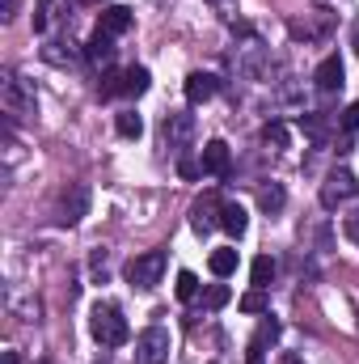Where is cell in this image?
Wrapping results in <instances>:
<instances>
[{"label": "cell", "instance_id": "7c38bea8", "mask_svg": "<svg viewBox=\"0 0 359 364\" xmlns=\"http://www.w3.org/2000/svg\"><path fill=\"white\" fill-rule=\"evenodd\" d=\"M220 93V77H211V73H190L186 77V102L190 106H203V102H211Z\"/></svg>", "mask_w": 359, "mask_h": 364}, {"label": "cell", "instance_id": "4316f807", "mask_svg": "<svg viewBox=\"0 0 359 364\" xmlns=\"http://www.w3.org/2000/svg\"><path fill=\"white\" fill-rule=\"evenodd\" d=\"M174 292H178V301H194V296H199V275L194 272H178Z\"/></svg>", "mask_w": 359, "mask_h": 364}, {"label": "cell", "instance_id": "44dd1931", "mask_svg": "<svg viewBox=\"0 0 359 364\" xmlns=\"http://www.w3.org/2000/svg\"><path fill=\"white\" fill-rule=\"evenodd\" d=\"M43 60H47V64H60V68H64V64H72V60H77V51H72V43L55 38V43H47V47H43Z\"/></svg>", "mask_w": 359, "mask_h": 364}, {"label": "cell", "instance_id": "3957f363", "mask_svg": "<svg viewBox=\"0 0 359 364\" xmlns=\"http://www.w3.org/2000/svg\"><path fill=\"white\" fill-rule=\"evenodd\" d=\"M190 140H194V114H186V110H170V114L161 119V144L182 161L186 149H190Z\"/></svg>", "mask_w": 359, "mask_h": 364}, {"label": "cell", "instance_id": "8d00e7d4", "mask_svg": "<svg viewBox=\"0 0 359 364\" xmlns=\"http://www.w3.org/2000/svg\"><path fill=\"white\" fill-rule=\"evenodd\" d=\"M0 364H21V360H17V352H4V356H0Z\"/></svg>", "mask_w": 359, "mask_h": 364}, {"label": "cell", "instance_id": "f1b7e54d", "mask_svg": "<svg viewBox=\"0 0 359 364\" xmlns=\"http://www.w3.org/2000/svg\"><path fill=\"white\" fill-rule=\"evenodd\" d=\"M89 272H93V279H97V284H106V275H110V250H93Z\"/></svg>", "mask_w": 359, "mask_h": 364}, {"label": "cell", "instance_id": "9c48e42d", "mask_svg": "<svg viewBox=\"0 0 359 364\" xmlns=\"http://www.w3.org/2000/svg\"><path fill=\"white\" fill-rule=\"evenodd\" d=\"M199 166H203V174H211V178H228V170H233L228 144H224V140H207V144L199 149Z\"/></svg>", "mask_w": 359, "mask_h": 364}, {"label": "cell", "instance_id": "7402d4cb", "mask_svg": "<svg viewBox=\"0 0 359 364\" xmlns=\"http://www.w3.org/2000/svg\"><path fill=\"white\" fill-rule=\"evenodd\" d=\"M123 90H127V73L106 68V73H101V85H97V93H101V97H123Z\"/></svg>", "mask_w": 359, "mask_h": 364}, {"label": "cell", "instance_id": "74e56055", "mask_svg": "<svg viewBox=\"0 0 359 364\" xmlns=\"http://www.w3.org/2000/svg\"><path fill=\"white\" fill-rule=\"evenodd\" d=\"M85 4H101V0H85Z\"/></svg>", "mask_w": 359, "mask_h": 364}, {"label": "cell", "instance_id": "ac0fdd59", "mask_svg": "<svg viewBox=\"0 0 359 364\" xmlns=\"http://www.w3.org/2000/svg\"><path fill=\"white\" fill-rule=\"evenodd\" d=\"M148 85H153V73L144 64H131L127 68V90H123V97H140V93H148Z\"/></svg>", "mask_w": 359, "mask_h": 364}, {"label": "cell", "instance_id": "5b68a950", "mask_svg": "<svg viewBox=\"0 0 359 364\" xmlns=\"http://www.w3.org/2000/svg\"><path fill=\"white\" fill-rule=\"evenodd\" d=\"M359 195V178L347 166H334L326 182H321V208H338V203H351Z\"/></svg>", "mask_w": 359, "mask_h": 364}, {"label": "cell", "instance_id": "f546056e", "mask_svg": "<svg viewBox=\"0 0 359 364\" xmlns=\"http://www.w3.org/2000/svg\"><path fill=\"white\" fill-rule=\"evenodd\" d=\"M338 132H343V136H355V132H359V102H351V106L343 110V119H338Z\"/></svg>", "mask_w": 359, "mask_h": 364}, {"label": "cell", "instance_id": "1f68e13d", "mask_svg": "<svg viewBox=\"0 0 359 364\" xmlns=\"http://www.w3.org/2000/svg\"><path fill=\"white\" fill-rule=\"evenodd\" d=\"M178 174H182V178H199V174H203V166H199V161H190V157H182Z\"/></svg>", "mask_w": 359, "mask_h": 364}, {"label": "cell", "instance_id": "ba28073f", "mask_svg": "<svg viewBox=\"0 0 359 364\" xmlns=\"http://www.w3.org/2000/svg\"><path fill=\"white\" fill-rule=\"evenodd\" d=\"M220 212H224L220 195H203V199H194V208H190V229H194L199 237H207L211 229H220Z\"/></svg>", "mask_w": 359, "mask_h": 364}, {"label": "cell", "instance_id": "d6986e66", "mask_svg": "<svg viewBox=\"0 0 359 364\" xmlns=\"http://www.w3.org/2000/svg\"><path fill=\"white\" fill-rule=\"evenodd\" d=\"M283 203H287V195H283V186H279V182H267V186L258 191V208H263L267 216L283 212Z\"/></svg>", "mask_w": 359, "mask_h": 364}, {"label": "cell", "instance_id": "277c9868", "mask_svg": "<svg viewBox=\"0 0 359 364\" xmlns=\"http://www.w3.org/2000/svg\"><path fill=\"white\" fill-rule=\"evenodd\" d=\"M161 275H165V250H144V255H136V259L127 263V284L140 288V292L157 288Z\"/></svg>", "mask_w": 359, "mask_h": 364}, {"label": "cell", "instance_id": "6da1fadb", "mask_svg": "<svg viewBox=\"0 0 359 364\" xmlns=\"http://www.w3.org/2000/svg\"><path fill=\"white\" fill-rule=\"evenodd\" d=\"M89 335L101 343V348H123V343L131 339V326H127V318H123L118 305L97 301V305L89 309Z\"/></svg>", "mask_w": 359, "mask_h": 364}, {"label": "cell", "instance_id": "e575fe53", "mask_svg": "<svg viewBox=\"0 0 359 364\" xmlns=\"http://www.w3.org/2000/svg\"><path fill=\"white\" fill-rule=\"evenodd\" d=\"M275 364H304V356H296V352H283Z\"/></svg>", "mask_w": 359, "mask_h": 364}, {"label": "cell", "instance_id": "603a6c76", "mask_svg": "<svg viewBox=\"0 0 359 364\" xmlns=\"http://www.w3.org/2000/svg\"><path fill=\"white\" fill-rule=\"evenodd\" d=\"M250 279H254V288H270V279H275V259H270V255H258L254 267H250Z\"/></svg>", "mask_w": 359, "mask_h": 364}, {"label": "cell", "instance_id": "836d02e7", "mask_svg": "<svg viewBox=\"0 0 359 364\" xmlns=\"http://www.w3.org/2000/svg\"><path fill=\"white\" fill-rule=\"evenodd\" d=\"M347 237H355V242H359V212L347 220Z\"/></svg>", "mask_w": 359, "mask_h": 364}, {"label": "cell", "instance_id": "9a60e30c", "mask_svg": "<svg viewBox=\"0 0 359 364\" xmlns=\"http://www.w3.org/2000/svg\"><path fill=\"white\" fill-rule=\"evenodd\" d=\"M220 229H224L228 237H245V229H250L245 208H241V203H224V212H220Z\"/></svg>", "mask_w": 359, "mask_h": 364}, {"label": "cell", "instance_id": "8992f818", "mask_svg": "<svg viewBox=\"0 0 359 364\" xmlns=\"http://www.w3.org/2000/svg\"><path fill=\"white\" fill-rule=\"evenodd\" d=\"M85 216H89V186H85V182H68V191L60 195L55 220H60L64 229H72V225H81Z\"/></svg>", "mask_w": 359, "mask_h": 364}, {"label": "cell", "instance_id": "cb8c5ba5", "mask_svg": "<svg viewBox=\"0 0 359 364\" xmlns=\"http://www.w3.org/2000/svg\"><path fill=\"white\" fill-rule=\"evenodd\" d=\"M263 144H270V149H287V144H292L287 123H279V119H275V123H267V127H263Z\"/></svg>", "mask_w": 359, "mask_h": 364}, {"label": "cell", "instance_id": "7a4b0ae2", "mask_svg": "<svg viewBox=\"0 0 359 364\" xmlns=\"http://www.w3.org/2000/svg\"><path fill=\"white\" fill-rule=\"evenodd\" d=\"M0 106H4V119L17 123V119H34L38 102H34V90L17 77V73H0Z\"/></svg>", "mask_w": 359, "mask_h": 364}, {"label": "cell", "instance_id": "2e32d148", "mask_svg": "<svg viewBox=\"0 0 359 364\" xmlns=\"http://www.w3.org/2000/svg\"><path fill=\"white\" fill-rule=\"evenodd\" d=\"M207 267H211V275H216V279H228V275L237 272V250H233V246L211 250V255H207Z\"/></svg>", "mask_w": 359, "mask_h": 364}, {"label": "cell", "instance_id": "d590c367", "mask_svg": "<svg viewBox=\"0 0 359 364\" xmlns=\"http://www.w3.org/2000/svg\"><path fill=\"white\" fill-rule=\"evenodd\" d=\"M13 13H17V0H4V13H0V17H4V21H13Z\"/></svg>", "mask_w": 359, "mask_h": 364}, {"label": "cell", "instance_id": "d6a6232c", "mask_svg": "<svg viewBox=\"0 0 359 364\" xmlns=\"http://www.w3.org/2000/svg\"><path fill=\"white\" fill-rule=\"evenodd\" d=\"M263 360H267V343L250 339V360H245V364H263Z\"/></svg>", "mask_w": 359, "mask_h": 364}, {"label": "cell", "instance_id": "ffe728a7", "mask_svg": "<svg viewBox=\"0 0 359 364\" xmlns=\"http://www.w3.org/2000/svg\"><path fill=\"white\" fill-rule=\"evenodd\" d=\"M114 127H118V136H123V140H140V136H144V119H140L136 110L114 114Z\"/></svg>", "mask_w": 359, "mask_h": 364}, {"label": "cell", "instance_id": "484cf974", "mask_svg": "<svg viewBox=\"0 0 359 364\" xmlns=\"http://www.w3.org/2000/svg\"><path fill=\"white\" fill-rule=\"evenodd\" d=\"M233 301V292H228V284H211L207 292H203V309H224Z\"/></svg>", "mask_w": 359, "mask_h": 364}, {"label": "cell", "instance_id": "52a82bcc", "mask_svg": "<svg viewBox=\"0 0 359 364\" xmlns=\"http://www.w3.org/2000/svg\"><path fill=\"white\" fill-rule=\"evenodd\" d=\"M170 348H174L170 331H165V326H148V331H140V339H136V360L140 364H165L170 360Z\"/></svg>", "mask_w": 359, "mask_h": 364}, {"label": "cell", "instance_id": "83f0119b", "mask_svg": "<svg viewBox=\"0 0 359 364\" xmlns=\"http://www.w3.org/2000/svg\"><path fill=\"white\" fill-rule=\"evenodd\" d=\"M51 17H55V0H38V9H34V30H38V34H47Z\"/></svg>", "mask_w": 359, "mask_h": 364}, {"label": "cell", "instance_id": "4fadbf2b", "mask_svg": "<svg viewBox=\"0 0 359 364\" xmlns=\"http://www.w3.org/2000/svg\"><path fill=\"white\" fill-rule=\"evenodd\" d=\"M136 26V17H131V9L127 4H110V9H101V17H97V30H106V34H127Z\"/></svg>", "mask_w": 359, "mask_h": 364}, {"label": "cell", "instance_id": "f35d334b", "mask_svg": "<svg viewBox=\"0 0 359 364\" xmlns=\"http://www.w3.org/2000/svg\"><path fill=\"white\" fill-rule=\"evenodd\" d=\"M211 4H224V0H211Z\"/></svg>", "mask_w": 359, "mask_h": 364}, {"label": "cell", "instance_id": "4dcf8cb0", "mask_svg": "<svg viewBox=\"0 0 359 364\" xmlns=\"http://www.w3.org/2000/svg\"><path fill=\"white\" fill-rule=\"evenodd\" d=\"M279 331H283V326H279V322H275V318H270V314H267V318H263V326H258V335H254V339H258V343H267V348H270V343H275V339H279Z\"/></svg>", "mask_w": 359, "mask_h": 364}, {"label": "cell", "instance_id": "5bb4252c", "mask_svg": "<svg viewBox=\"0 0 359 364\" xmlns=\"http://www.w3.org/2000/svg\"><path fill=\"white\" fill-rule=\"evenodd\" d=\"M237 64H241V73H245V77H254V81H258V77L267 73V51H263V43H258V38H250V43L241 47V60H237Z\"/></svg>", "mask_w": 359, "mask_h": 364}, {"label": "cell", "instance_id": "8fae6325", "mask_svg": "<svg viewBox=\"0 0 359 364\" xmlns=\"http://www.w3.org/2000/svg\"><path fill=\"white\" fill-rule=\"evenodd\" d=\"M114 55H118V47H114V34H106V30H93L89 43H85V60H89L93 68H110V64H114Z\"/></svg>", "mask_w": 359, "mask_h": 364}, {"label": "cell", "instance_id": "d4e9b609", "mask_svg": "<svg viewBox=\"0 0 359 364\" xmlns=\"http://www.w3.org/2000/svg\"><path fill=\"white\" fill-rule=\"evenodd\" d=\"M241 314H270V301H267V288H254L241 296Z\"/></svg>", "mask_w": 359, "mask_h": 364}, {"label": "cell", "instance_id": "e0dca14e", "mask_svg": "<svg viewBox=\"0 0 359 364\" xmlns=\"http://www.w3.org/2000/svg\"><path fill=\"white\" fill-rule=\"evenodd\" d=\"M300 132H304L313 144H326V140H330V119H326V114H300Z\"/></svg>", "mask_w": 359, "mask_h": 364}, {"label": "cell", "instance_id": "ab89813d", "mask_svg": "<svg viewBox=\"0 0 359 364\" xmlns=\"http://www.w3.org/2000/svg\"><path fill=\"white\" fill-rule=\"evenodd\" d=\"M38 364H47V360H38Z\"/></svg>", "mask_w": 359, "mask_h": 364}, {"label": "cell", "instance_id": "30bf717a", "mask_svg": "<svg viewBox=\"0 0 359 364\" xmlns=\"http://www.w3.org/2000/svg\"><path fill=\"white\" fill-rule=\"evenodd\" d=\"M313 85L321 93H338L347 85V73H343V55H326L317 68H313Z\"/></svg>", "mask_w": 359, "mask_h": 364}]
</instances>
